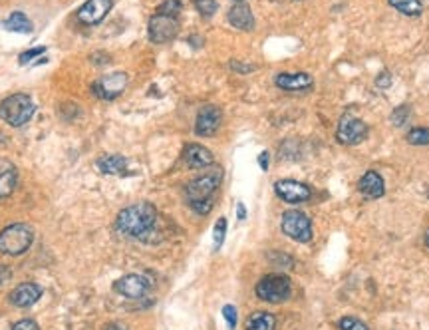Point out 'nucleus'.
<instances>
[{"mask_svg":"<svg viewBox=\"0 0 429 330\" xmlns=\"http://www.w3.org/2000/svg\"><path fill=\"white\" fill-rule=\"evenodd\" d=\"M98 169L106 175H123L128 173V159L121 155H101L98 162Z\"/></svg>","mask_w":429,"mask_h":330,"instance_id":"aec40b11","label":"nucleus"},{"mask_svg":"<svg viewBox=\"0 0 429 330\" xmlns=\"http://www.w3.org/2000/svg\"><path fill=\"white\" fill-rule=\"evenodd\" d=\"M408 119H410V108H408V106H399L397 110H394V114H392V124H394L396 128H401Z\"/></svg>","mask_w":429,"mask_h":330,"instance_id":"c85d7f7f","label":"nucleus"},{"mask_svg":"<svg viewBox=\"0 0 429 330\" xmlns=\"http://www.w3.org/2000/svg\"><path fill=\"white\" fill-rule=\"evenodd\" d=\"M221 122H223V112L217 106L213 104L203 106L195 119V133L201 137H211L221 128Z\"/></svg>","mask_w":429,"mask_h":330,"instance_id":"9d476101","label":"nucleus"},{"mask_svg":"<svg viewBox=\"0 0 429 330\" xmlns=\"http://www.w3.org/2000/svg\"><path fill=\"white\" fill-rule=\"evenodd\" d=\"M157 223V209L151 203H133L117 215V231L126 237H146Z\"/></svg>","mask_w":429,"mask_h":330,"instance_id":"f257e3e1","label":"nucleus"},{"mask_svg":"<svg viewBox=\"0 0 429 330\" xmlns=\"http://www.w3.org/2000/svg\"><path fill=\"white\" fill-rule=\"evenodd\" d=\"M376 86H378L380 90H388V88L392 86V76H390V72H381L380 76L376 78Z\"/></svg>","mask_w":429,"mask_h":330,"instance_id":"72a5a7b5","label":"nucleus"},{"mask_svg":"<svg viewBox=\"0 0 429 330\" xmlns=\"http://www.w3.org/2000/svg\"><path fill=\"white\" fill-rule=\"evenodd\" d=\"M408 144L412 146H429V128H413L406 135Z\"/></svg>","mask_w":429,"mask_h":330,"instance_id":"b1692460","label":"nucleus"},{"mask_svg":"<svg viewBox=\"0 0 429 330\" xmlns=\"http://www.w3.org/2000/svg\"><path fill=\"white\" fill-rule=\"evenodd\" d=\"M0 26H2L4 30H8V32H18V34H30L34 30L32 22L28 20L26 14H22V12H12L6 20L0 22Z\"/></svg>","mask_w":429,"mask_h":330,"instance_id":"412c9836","label":"nucleus"},{"mask_svg":"<svg viewBox=\"0 0 429 330\" xmlns=\"http://www.w3.org/2000/svg\"><path fill=\"white\" fill-rule=\"evenodd\" d=\"M358 189L366 199H380L386 193V183L378 171H366L358 182Z\"/></svg>","mask_w":429,"mask_h":330,"instance_id":"dca6fc26","label":"nucleus"},{"mask_svg":"<svg viewBox=\"0 0 429 330\" xmlns=\"http://www.w3.org/2000/svg\"><path fill=\"white\" fill-rule=\"evenodd\" d=\"M426 245H428V247H429V231L426 233Z\"/></svg>","mask_w":429,"mask_h":330,"instance_id":"ea45409f","label":"nucleus"},{"mask_svg":"<svg viewBox=\"0 0 429 330\" xmlns=\"http://www.w3.org/2000/svg\"><path fill=\"white\" fill-rule=\"evenodd\" d=\"M183 162L191 169H207L213 167V153L201 144H187L183 149Z\"/></svg>","mask_w":429,"mask_h":330,"instance_id":"4468645a","label":"nucleus"},{"mask_svg":"<svg viewBox=\"0 0 429 330\" xmlns=\"http://www.w3.org/2000/svg\"><path fill=\"white\" fill-rule=\"evenodd\" d=\"M148 34L149 40L155 42V44L171 42L179 34V20H177V17H169V14L155 12L153 17L149 18Z\"/></svg>","mask_w":429,"mask_h":330,"instance_id":"0eeeda50","label":"nucleus"},{"mask_svg":"<svg viewBox=\"0 0 429 330\" xmlns=\"http://www.w3.org/2000/svg\"><path fill=\"white\" fill-rule=\"evenodd\" d=\"M12 330H40V329H38L36 320H32V318H22V320H18V322L12 324Z\"/></svg>","mask_w":429,"mask_h":330,"instance_id":"473e14b6","label":"nucleus"},{"mask_svg":"<svg viewBox=\"0 0 429 330\" xmlns=\"http://www.w3.org/2000/svg\"><path fill=\"white\" fill-rule=\"evenodd\" d=\"M40 54H46V46H36V48L22 52L20 58H18V62H20V64H28V62H32L34 58H38Z\"/></svg>","mask_w":429,"mask_h":330,"instance_id":"c756f323","label":"nucleus"},{"mask_svg":"<svg viewBox=\"0 0 429 330\" xmlns=\"http://www.w3.org/2000/svg\"><path fill=\"white\" fill-rule=\"evenodd\" d=\"M237 2H243V0H237Z\"/></svg>","mask_w":429,"mask_h":330,"instance_id":"a19ab883","label":"nucleus"},{"mask_svg":"<svg viewBox=\"0 0 429 330\" xmlns=\"http://www.w3.org/2000/svg\"><path fill=\"white\" fill-rule=\"evenodd\" d=\"M275 84L286 90V92H300V90H306L312 86V78L304 72H298V74H279L275 78Z\"/></svg>","mask_w":429,"mask_h":330,"instance_id":"6ab92c4d","label":"nucleus"},{"mask_svg":"<svg viewBox=\"0 0 429 330\" xmlns=\"http://www.w3.org/2000/svg\"><path fill=\"white\" fill-rule=\"evenodd\" d=\"M281 227L284 235L295 239L298 243H310L312 241V223L302 211H286L282 215Z\"/></svg>","mask_w":429,"mask_h":330,"instance_id":"423d86ee","label":"nucleus"},{"mask_svg":"<svg viewBox=\"0 0 429 330\" xmlns=\"http://www.w3.org/2000/svg\"><path fill=\"white\" fill-rule=\"evenodd\" d=\"M193 4H195V8L203 18H211L219 8L217 0H193Z\"/></svg>","mask_w":429,"mask_h":330,"instance_id":"393cba45","label":"nucleus"},{"mask_svg":"<svg viewBox=\"0 0 429 330\" xmlns=\"http://www.w3.org/2000/svg\"><path fill=\"white\" fill-rule=\"evenodd\" d=\"M390 6H394L397 12L406 14V17H419L423 12V6L419 0H388Z\"/></svg>","mask_w":429,"mask_h":330,"instance_id":"5701e85b","label":"nucleus"},{"mask_svg":"<svg viewBox=\"0 0 429 330\" xmlns=\"http://www.w3.org/2000/svg\"><path fill=\"white\" fill-rule=\"evenodd\" d=\"M225 235H227V219H225V217H221V219L214 223V231H213L214 249L223 247V243H225Z\"/></svg>","mask_w":429,"mask_h":330,"instance_id":"a878e982","label":"nucleus"},{"mask_svg":"<svg viewBox=\"0 0 429 330\" xmlns=\"http://www.w3.org/2000/svg\"><path fill=\"white\" fill-rule=\"evenodd\" d=\"M227 18H229V22H231V26L239 28V30H252V28H255L252 10H250V6L245 4V2H237L231 10H229Z\"/></svg>","mask_w":429,"mask_h":330,"instance_id":"f3484780","label":"nucleus"},{"mask_svg":"<svg viewBox=\"0 0 429 330\" xmlns=\"http://www.w3.org/2000/svg\"><path fill=\"white\" fill-rule=\"evenodd\" d=\"M259 165H261V169H263V171L268 169V153H266V151H263V153L259 155Z\"/></svg>","mask_w":429,"mask_h":330,"instance_id":"e433bc0d","label":"nucleus"},{"mask_svg":"<svg viewBox=\"0 0 429 330\" xmlns=\"http://www.w3.org/2000/svg\"><path fill=\"white\" fill-rule=\"evenodd\" d=\"M181 8H183L181 0H166V2H161V6L157 8V12L169 14V17H179Z\"/></svg>","mask_w":429,"mask_h":330,"instance_id":"bb28decb","label":"nucleus"},{"mask_svg":"<svg viewBox=\"0 0 429 330\" xmlns=\"http://www.w3.org/2000/svg\"><path fill=\"white\" fill-rule=\"evenodd\" d=\"M231 68H232V72H239V74H248V72H252V70H255L252 64H241V62H231Z\"/></svg>","mask_w":429,"mask_h":330,"instance_id":"f704fd0d","label":"nucleus"},{"mask_svg":"<svg viewBox=\"0 0 429 330\" xmlns=\"http://www.w3.org/2000/svg\"><path fill=\"white\" fill-rule=\"evenodd\" d=\"M42 297V289L36 282H22L10 293V302L18 309H28Z\"/></svg>","mask_w":429,"mask_h":330,"instance_id":"2eb2a0df","label":"nucleus"},{"mask_svg":"<svg viewBox=\"0 0 429 330\" xmlns=\"http://www.w3.org/2000/svg\"><path fill=\"white\" fill-rule=\"evenodd\" d=\"M221 179H223L221 167H213L209 173H203V175H199L195 179H191V182L187 183V187H185L187 201L195 203V201H209V199H213V193L219 189Z\"/></svg>","mask_w":429,"mask_h":330,"instance_id":"20e7f679","label":"nucleus"},{"mask_svg":"<svg viewBox=\"0 0 429 330\" xmlns=\"http://www.w3.org/2000/svg\"><path fill=\"white\" fill-rule=\"evenodd\" d=\"M189 207L199 215H207L211 209H213V199L209 201H195V203H189Z\"/></svg>","mask_w":429,"mask_h":330,"instance_id":"2f4dec72","label":"nucleus"},{"mask_svg":"<svg viewBox=\"0 0 429 330\" xmlns=\"http://www.w3.org/2000/svg\"><path fill=\"white\" fill-rule=\"evenodd\" d=\"M223 316H225L229 329L231 330L237 329V309H235L232 304H225V307H223Z\"/></svg>","mask_w":429,"mask_h":330,"instance_id":"7c9ffc66","label":"nucleus"},{"mask_svg":"<svg viewBox=\"0 0 429 330\" xmlns=\"http://www.w3.org/2000/svg\"><path fill=\"white\" fill-rule=\"evenodd\" d=\"M34 110L36 106L32 98L26 94H12L0 101V117L12 128L28 124V119L34 116Z\"/></svg>","mask_w":429,"mask_h":330,"instance_id":"f03ea898","label":"nucleus"},{"mask_svg":"<svg viewBox=\"0 0 429 330\" xmlns=\"http://www.w3.org/2000/svg\"><path fill=\"white\" fill-rule=\"evenodd\" d=\"M126 88H128V74H123V72L108 74V76L99 78L98 82H94V86H92L94 94L99 99H108V101L119 98L126 92Z\"/></svg>","mask_w":429,"mask_h":330,"instance_id":"1a4fd4ad","label":"nucleus"},{"mask_svg":"<svg viewBox=\"0 0 429 330\" xmlns=\"http://www.w3.org/2000/svg\"><path fill=\"white\" fill-rule=\"evenodd\" d=\"M368 133H370V130L360 117L344 114L340 117L338 128H336V139L344 146H358L368 137Z\"/></svg>","mask_w":429,"mask_h":330,"instance_id":"6e6552de","label":"nucleus"},{"mask_svg":"<svg viewBox=\"0 0 429 330\" xmlns=\"http://www.w3.org/2000/svg\"><path fill=\"white\" fill-rule=\"evenodd\" d=\"M34 231L30 225L14 223L0 231V253L8 257H17L26 253L32 245Z\"/></svg>","mask_w":429,"mask_h":330,"instance_id":"7ed1b4c3","label":"nucleus"},{"mask_svg":"<svg viewBox=\"0 0 429 330\" xmlns=\"http://www.w3.org/2000/svg\"><path fill=\"white\" fill-rule=\"evenodd\" d=\"M112 6L114 0H86L78 10V20L86 26H96L110 14Z\"/></svg>","mask_w":429,"mask_h":330,"instance_id":"9b49d317","label":"nucleus"},{"mask_svg":"<svg viewBox=\"0 0 429 330\" xmlns=\"http://www.w3.org/2000/svg\"><path fill=\"white\" fill-rule=\"evenodd\" d=\"M114 291L119 293L121 297L126 298H141L148 295L149 291V281L143 277V275H126V277H121V279H117L114 282Z\"/></svg>","mask_w":429,"mask_h":330,"instance_id":"f8f14e48","label":"nucleus"},{"mask_svg":"<svg viewBox=\"0 0 429 330\" xmlns=\"http://www.w3.org/2000/svg\"><path fill=\"white\" fill-rule=\"evenodd\" d=\"M275 191L286 203H304L312 195L310 187L297 182V179H281V182H277L275 183Z\"/></svg>","mask_w":429,"mask_h":330,"instance_id":"ddd939ff","label":"nucleus"},{"mask_svg":"<svg viewBox=\"0 0 429 330\" xmlns=\"http://www.w3.org/2000/svg\"><path fill=\"white\" fill-rule=\"evenodd\" d=\"M277 329V318L270 313H252L247 318L245 330H275Z\"/></svg>","mask_w":429,"mask_h":330,"instance_id":"4be33fe9","label":"nucleus"},{"mask_svg":"<svg viewBox=\"0 0 429 330\" xmlns=\"http://www.w3.org/2000/svg\"><path fill=\"white\" fill-rule=\"evenodd\" d=\"M257 297L264 302H284L286 298H290L292 293V284L286 275H266L261 281L257 282Z\"/></svg>","mask_w":429,"mask_h":330,"instance_id":"39448f33","label":"nucleus"},{"mask_svg":"<svg viewBox=\"0 0 429 330\" xmlns=\"http://www.w3.org/2000/svg\"><path fill=\"white\" fill-rule=\"evenodd\" d=\"M237 217H239V219H247V209H245V205H243V203H239V205H237Z\"/></svg>","mask_w":429,"mask_h":330,"instance_id":"4c0bfd02","label":"nucleus"},{"mask_svg":"<svg viewBox=\"0 0 429 330\" xmlns=\"http://www.w3.org/2000/svg\"><path fill=\"white\" fill-rule=\"evenodd\" d=\"M18 171L12 162L0 157V199L8 197L17 189Z\"/></svg>","mask_w":429,"mask_h":330,"instance_id":"a211bd4d","label":"nucleus"},{"mask_svg":"<svg viewBox=\"0 0 429 330\" xmlns=\"http://www.w3.org/2000/svg\"><path fill=\"white\" fill-rule=\"evenodd\" d=\"M12 277V271L8 269V266H4V264H0V287L4 284V282L8 281Z\"/></svg>","mask_w":429,"mask_h":330,"instance_id":"c9c22d12","label":"nucleus"},{"mask_svg":"<svg viewBox=\"0 0 429 330\" xmlns=\"http://www.w3.org/2000/svg\"><path fill=\"white\" fill-rule=\"evenodd\" d=\"M338 329L340 330H368V327L363 324L360 318H354V316H344L338 320Z\"/></svg>","mask_w":429,"mask_h":330,"instance_id":"cd10ccee","label":"nucleus"},{"mask_svg":"<svg viewBox=\"0 0 429 330\" xmlns=\"http://www.w3.org/2000/svg\"><path fill=\"white\" fill-rule=\"evenodd\" d=\"M103 330H128V329H126L121 322H110V324H108Z\"/></svg>","mask_w":429,"mask_h":330,"instance_id":"58836bf2","label":"nucleus"}]
</instances>
